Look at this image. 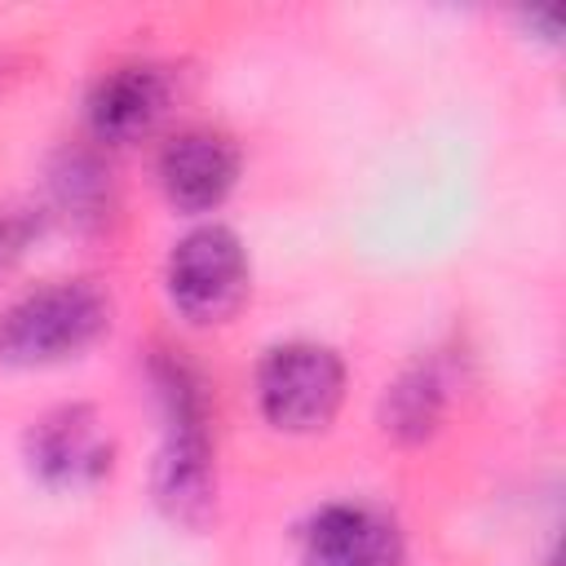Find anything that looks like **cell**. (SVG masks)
Segmentation results:
<instances>
[{
    "label": "cell",
    "mask_w": 566,
    "mask_h": 566,
    "mask_svg": "<svg viewBox=\"0 0 566 566\" xmlns=\"http://www.w3.org/2000/svg\"><path fill=\"white\" fill-rule=\"evenodd\" d=\"M155 385L168 416V438L155 464V500L172 522L199 526L212 513V447H208V402L199 376L181 358L155 363Z\"/></svg>",
    "instance_id": "obj_1"
},
{
    "label": "cell",
    "mask_w": 566,
    "mask_h": 566,
    "mask_svg": "<svg viewBox=\"0 0 566 566\" xmlns=\"http://www.w3.org/2000/svg\"><path fill=\"white\" fill-rule=\"evenodd\" d=\"M111 323V305L93 283H49L0 314V363L44 367L88 349Z\"/></svg>",
    "instance_id": "obj_2"
},
{
    "label": "cell",
    "mask_w": 566,
    "mask_h": 566,
    "mask_svg": "<svg viewBox=\"0 0 566 566\" xmlns=\"http://www.w3.org/2000/svg\"><path fill=\"white\" fill-rule=\"evenodd\" d=\"M256 398L274 429L314 433L336 416L345 398V363L327 345H310V340L279 345L261 363Z\"/></svg>",
    "instance_id": "obj_3"
},
{
    "label": "cell",
    "mask_w": 566,
    "mask_h": 566,
    "mask_svg": "<svg viewBox=\"0 0 566 566\" xmlns=\"http://www.w3.org/2000/svg\"><path fill=\"white\" fill-rule=\"evenodd\" d=\"M168 296L190 323H221L248 296V256L234 230L199 226L168 256Z\"/></svg>",
    "instance_id": "obj_4"
},
{
    "label": "cell",
    "mask_w": 566,
    "mask_h": 566,
    "mask_svg": "<svg viewBox=\"0 0 566 566\" xmlns=\"http://www.w3.org/2000/svg\"><path fill=\"white\" fill-rule=\"evenodd\" d=\"M31 464L49 486H88L111 469V433L93 407H62L27 438Z\"/></svg>",
    "instance_id": "obj_5"
},
{
    "label": "cell",
    "mask_w": 566,
    "mask_h": 566,
    "mask_svg": "<svg viewBox=\"0 0 566 566\" xmlns=\"http://www.w3.org/2000/svg\"><path fill=\"white\" fill-rule=\"evenodd\" d=\"M402 531L367 504H327L305 526V566H402Z\"/></svg>",
    "instance_id": "obj_6"
},
{
    "label": "cell",
    "mask_w": 566,
    "mask_h": 566,
    "mask_svg": "<svg viewBox=\"0 0 566 566\" xmlns=\"http://www.w3.org/2000/svg\"><path fill=\"white\" fill-rule=\"evenodd\" d=\"M239 177V150L230 137L212 133V128H190L181 137H172L159 155V181L164 195L181 208V212H208L217 208L230 186Z\"/></svg>",
    "instance_id": "obj_7"
},
{
    "label": "cell",
    "mask_w": 566,
    "mask_h": 566,
    "mask_svg": "<svg viewBox=\"0 0 566 566\" xmlns=\"http://www.w3.org/2000/svg\"><path fill=\"white\" fill-rule=\"evenodd\" d=\"M168 111V75L159 66H115L88 97V124L102 142H137Z\"/></svg>",
    "instance_id": "obj_8"
},
{
    "label": "cell",
    "mask_w": 566,
    "mask_h": 566,
    "mask_svg": "<svg viewBox=\"0 0 566 566\" xmlns=\"http://www.w3.org/2000/svg\"><path fill=\"white\" fill-rule=\"evenodd\" d=\"M442 407H447L442 371L433 363H416L385 394V429L394 438H402V442H420V438H429L438 429Z\"/></svg>",
    "instance_id": "obj_9"
},
{
    "label": "cell",
    "mask_w": 566,
    "mask_h": 566,
    "mask_svg": "<svg viewBox=\"0 0 566 566\" xmlns=\"http://www.w3.org/2000/svg\"><path fill=\"white\" fill-rule=\"evenodd\" d=\"M53 195L71 217H97V208L106 203V172L84 150L62 155V164L53 168Z\"/></svg>",
    "instance_id": "obj_10"
},
{
    "label": "cell",
    "mask_w": 566,
    "mask_h": 566,
    "mask_svg": "<svg viewBox=\"0 0 566 566\" xmlns=\"http://www.w3.org/2000/svg\"><path fill=\"white\" fill-rule=\"evenodd\" d=\"M22 243V226L18 221H9V217H0V256L4 252H13Z\"/></svg>",
    "instance_id": "obj_11"
}]
</instances>
